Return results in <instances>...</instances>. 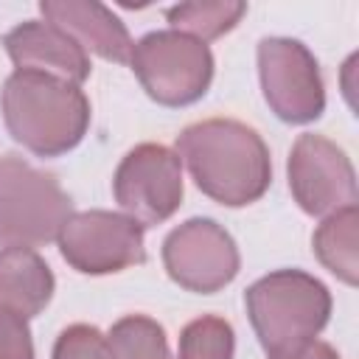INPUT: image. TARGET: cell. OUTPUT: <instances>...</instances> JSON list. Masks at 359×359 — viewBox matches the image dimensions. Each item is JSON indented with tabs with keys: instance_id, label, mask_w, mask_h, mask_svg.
<instances>
[{
	"instance_id": "6da1fadb",
	"label": "cell",
	"mask_w": 359,
	"mask_h": 359,
	"mask_svg": "<svg viewBox=\"0 0 359 359\" xmlns=\"http://www.w3.org/2000/svg\"><path fill=\"white\" fill-rule=\"evenodd\" d=\"M177 157L202 194L230 208L255 202L272 177L264 140L255 129L230 118H210L182 129Z\"/></svg>"
},
{
	"instance_id": "7a4b0ae2",
	"label": "cell",
	"mask_w": 359,
	"mask_h": 359,
	"mask_svg": "<svg viewBox=\"0 0 359 359\" xmlns=\"http://www.w3.org/2000/svg\"><path fill=\"white\" fill-rule=\"evenodd\" d=\"M3 118L14 140L42 157L73 149L90 123L87 95L45 73L14 70L3 84Z\"/></svg>"
},
{
	"instance_id": "3957f363",
	"label": "cell",
	"mask_w": 359,
	"mask_h": 359,
	"mask_svg": "<svg viewBox=\"0 0 359 359\" xmlns=\"http://www.w3.org/2000/svg\"><path fill=\"white\" fill-rule=\"evenodd\" d=\"M247 314L269 356L311 342L328 323V289L297 269H280L247 289Z\"/></svg>"
},
{
	"instance_id": "277c9868",
	"label": "cell",
	"mask_w": 359,
	"mask_h": 359,
	"mask_svg": "<svg viewBox=\"0 0 359 359\" xmlns=\"http://www.w3.org/2000/svg\"><path fill=\"white\" fill-rule=\"evenodd\" d=\"M73 216L67 194L50 174L36 171L20 157L0 160V244L36 247L59 238Z\"/></svg>"
},
{
	"instance_id": "5b68a950",
	"label": "cell",
	"mask_w": 359,
	"mask_h": 359,
	"mask_svg": "<svg viewBox=\"0 0 359 359\" xmlns=\"http://www.w3.org/2000/svg\"><path fill=\"white\" fill-rule=\"evenodd\" d=\"M143 90L165 107H185L205 95L213 76V56L205 42L182 31H151L129 59Z\"/></svg>"
},
{
	"instance_id": "8992f818",
	"label": "cell",
	"mask_w": 359,
	"mask_h": 359,
	"mask_svg": "<svg viewBox=\"0 0 359 359\" xmlns=\"http://www.w3.org/2000/svg\"><path fill=\"white\" fill-rule=\"evenodd\" d=\"M112 185L123 213L140 227H151L182 202V163L160 143H140L121 160Z\"/></svg>"
},
{
	"instance_id": "52a82bcc",
	"label": "cell",
	"mask_w": 359,
	"mask_h": 359,
	"mask_svg": "<svg viewBox=\"0 0 359 359\" xmlns=\"http://www.w3.org/2000/svg\"><path fill=\"white\" fill-rule=\"evenodd\" d=\"M62 258L87 275L121 272L143 264V227L121 213L84 210L73 213L59 233Z\"/></svg>"
},
{
	"instance_id": "ba28073f",
	"label": "cell",
	"mask_w": 359,
	"mask_h": 359,
	"mask_svg": "<svg viewBox=\"0 0 359 359\" xmlns=\"http://www.w3.org/2000/svg\"><path fill=\"white\" fill-rule=\"evenodd\" d=\"M258 70L264 98L272 112L289 123H309L325 107L323 79L314 56L294 39L269 36L258 45Z\"/></svg>"
},
{
	"instance_id": "9c48e42d",
	"label": "cell",
	"mask_w": 359,
	"mask_h": 359,
	"mask_svg": "<svg viewBox=\"0 0 359 359\" xmlns=\"http://www.w3.org/2000/svg\"><path fill=\"white\" fill-rule=\"evenodd\" d=\"M163 261L174 283L202 294L227 286L238 272V250L230 233L210 219L180 224L163 244Z\"/></svg>"
},
{
	"instance_id": "30bf717a",
	"label": "cell",
	"mask_w": 359,
	"mask_h": 359,
	"mask_svg": "<svg viewBox=\"0 0 359 359\" xmlns=\"http://www.w3.org/2000/svg\"><path fill=\"white\" fill-rule=\"evenodd\" d=\"M289 188L297 205L311 216L356 205L353 165L345 151L323 135L297 137L289 157Z\"/></svg>"
},
{
	"instance_id": "8fae6325",
	"label": "cell",
	"mask_w": 359,
	"mask_h": 359,
	"mask_svg": "<svg viewBox=\"0 0 359 359\" xmlns=\"http://www.w3.org/2000/svg\"><path fill=\"white\" fill-rule=\"evenodd\" d=\"M6 50L17 70L45 73L67 84H81L90 76L87 50L53 22H22L6 34Z\"/></svg>"
},
{
	"instance_id": "7c38bea8",
	"label": "cell",
	"mask_w": 359,
	"mask_h": 359,
	"mask_svg": "<svg viewBox=\"0 0 359 359\" xmlns=\"http://www.w3.org/2000/svg\"><path fill=\"white\" fill-rule=\"evenodd\" d=\"M39 11L48 22L70 34L84 50L98 53L107 62H129L135 42L123 22L101 3L93 0H42Z\"/></svg>"
},
{
	"instance_id": "4fadbf2b",
	"label": "cell",
	"mask_w": 359,
	"mask_h": 359,
	"mask_svg": "<svg viewBox=\"0 0 359 359\" xmlns=\"http://www.w3.org/2000/svg\"><path fill=\"white\" fill-rule=\"evenodd\" d=\"M53 294L50 266L28 247L0 250V309L22 320L36 317Z\"/></svg>"
},
{
	"instance_id": "5bb4252c",
	"label": "cell",
	"mask_w": 359,
	"mask_h": 359,
	"mask_svg": "<svg viewBox=\"0 0 359 359\" xmlns=\"http://www.w3.org/2000/svg\"><path fill=\"white\" fill-rule=\"evenodd\" d=\"M317 258L345 283H356V205L331 213L314 233Z\"/></svg>"
},
{
	"instance_id": "9a60e30c",
	"label": "cell",
	"mask_w": 359,
	"mask_h": 359,
	"mask_svg": "<svg viewBox=\"0 0 359 359\" xmlns=\"http://www.w3.org/2000/svg\"><path fill=\"white\" fill-rule=\"evenodd\" d=\"M107 359H171L165 331L143 314L118 320L104 337Z\"/></svg>"
},
{
	"instance_id": "2e32d148",
	"label": "cell",
	"mask_w": 359,
	"mask_h": 359,
	"mask_svg": "<svg viewBox=\"0 0 359 359\" xmlns=\"http://www.w3.org/2000/svg\"><path fill=\"white\" fill-rule=\"evenodd\" d=\"M244 11H247L244 3L219 0V3H180V6H171L165 17L174 25V31H182L205 42V39H216L224 31H230L241 20Z\"/></svg>"
},
{
	"instance_id": "e0dca14e",
	"label": "cell",
	"mask_w": 359,
	"mask_h": 359,
	"mask_svg": "<svg viewBox=\"0 0 359 359\" xmlns=\"http://www.w3.org/2000/svg\"><path fill=\"white\" fill-rule=\"evenodd\" d=\"M177 359H233V328L222 317H199L185 325Z\"/></svg>"
},
{
	"instance_id": "ac0fdd59",
	"label": "cell",
	"mask_w": 359,
	"mask_h": 359,
	"mask_svg": "<svg viewBox=\"0 0 359 359\" xmlns=\"http://www.w3.org/2000/svg\"><path fill=\"white\" fill-rule=\"evenodd\" d=\"M53 359H107L104 334L93 325H70L59 334Z\"/></svg>"
},
{
	"instance_id": "d6986e66",
	"label": "cell",
	"mask_w": 359,
	"mask_h": 359,
	"mask_svg": "<svg viewBox=\"0 0 359 359\" xmlns=\"http://www.w3.org/2000/svg\"><path fill=\"white\" fill-rule=\"evenodd\" d=\"M0 359H34L31 331L22 317L0 309Z\"/></svg>"
},
{
	"instance_id": "ffe728a7",
	"label": "cell",
	"mask_w": 359,
	"mask_h": 359,
	"mask_svg": "<svg viewBox=\"0 0 359 359\" xmlns=\"http://www.w3.org/2000/svg\"><path fill=\"white\" fill-rule=\"evenodd\" d=\"M269 359H339V356H337V351H334L331 345L311 339V342H306V345H300V348H294V351L275 353V356H269Z\"/></svg>"
}]
</instances>
